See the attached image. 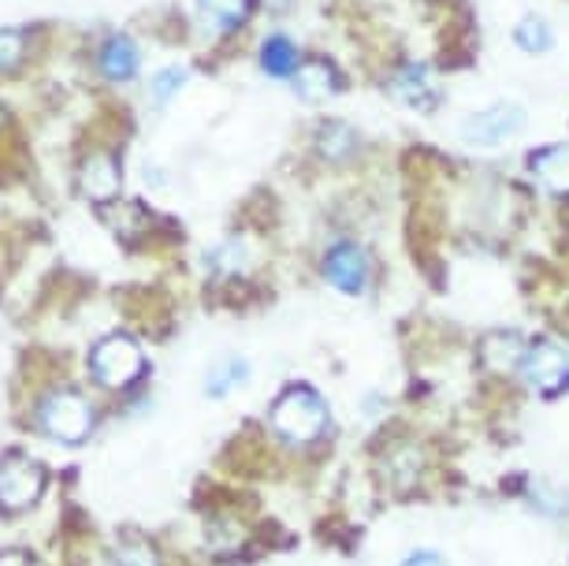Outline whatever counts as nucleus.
<instances>
[{
  "label": "nucleus",
  "instance_id": "nucleus-1",
  "mask_svg": "<svg viewBox=\"0 0 569 566\" xmlns=\"http://www.w3.org/2000/svg\"><path fill=\"white\" fill-rule=\"evenodd\" d=\"M272 425L287 444H309L328 429V407L313 388L298 384L276 399Z\"/></svg>",
  "mask_w": 569,
  "mask_h": 566
},
{
  "label": "nucleus",
  "instance_id": "nucleus-2",
  "mask_svg": "<svg viewBox=\"0 0 569 566\" xmlns=\"http://www.w3.org/2000/svg\"><path fill=\"white\" fill-rule=\"evenodd\" d=\"M525 127V109L513 101H499L491 105V109H480L466 116V120L458 123V135L466 138L469 146H480V149H491V146H502L510 142L513 135H518Z\"/></svg>",
  "mask_w": 569,
  "mask_h": 566
},
{
  "label": "nucleus",
  "instance_id": "nucleus-3",
  "mask_svg": "<svg viewBox=\"0 0 569 566\" xmlns=\"http://www.w3.org/2000/svg\"><path fill=\"white\" fill-rule=\"evenodd\" d=\"M142 366H146V358L131 336H109L90 355L93 377H98V384H104V388H123V384L138 380L142 377Z\"/></svg>",
  "mask_w": 569,
  "mask_h": 566
},
{
  "label": "nucleus",
  "instance_id": "nucleus-4",
  "mask_svg": "<svg viewBox=\"0 0 569 566\" xmlns=\"http://www.w3.org/2000/svg\"><path fill=\"white\" fill-rule=\"evenodd\" d=\"M41 429H46L52 440L60 444H79L90 436L93 429V410L82 395L74 391H60L41 407Z\"/></svg>",
  "mask_w": 569,
  "mask_h": 566
},
{
  "label": "nucleus",
  "instance_id": "nucleus-5",
  "mask_svg": "<svg viewBox=\"0 0 569 566\" xmlns=\"http://www.w3.org/2000/svg\"><path fill=\"white\" fill-rule=\"evenodd\" d=\"M41 488H46V474H41V466L30 463V458L19 455L0 466V507L27 510L30 504H38Z\"/></svg>",
  "mask_w": 569,
  "mask_h": 566
},
{
  "label": "nucleus",
  "instance_id": "nucleus-6",
  "mask_svg": "<svg viewBox=\"0 0 569 566\" xmlns=\"http://www.w3.org/2000/svg\"><path fill=\"white\" fill-rule=\"evenodd\" d=\"M521 373L536 391L551 395L569 380V350L558 344H536L521 355Z\"/></svg>",
  "mask_w": 569,
  "mask_h": 566
},
{
  "label": "nucleus",
  "instance_id": "nucleus-7",
  "mask_svg": "<svg viewBox=\"0 0 569 566\" xmlns=\"http://www.w3.org/2000/svg\"><path fill=\"white\" fill-rule=\"evenodd\" d=\"M325 276L336 291L358 295L365 287V276H369V261H365V254L353 247V242H339V247H331V254H328Z\"/></svg>",
  "mask_w": 569,
  "mask_h": 566
},
{
  "label": "nucleus",
  "instance_id": "nucleus-8",
  "mask_svg": "<svg viewBox=\"0 0 569 566\" xmlns=\"http://www.w3.org/2000/svg\"><path fill=\"white\" fill-rule=\"evenodd\" d=\"M79 183H82V195L86 198H93V201H109L120 195V168L112 165V157H90L82 165V176H79Z\"/></svg>",
  "mask_w": 569,
  "mask_h": 566
},
{
  "label": "nucleus",
  "instance_id": "nucleus-9",
  "mask_svg": "<svg viewBox=\"0 0 569 566\" xmlns=\"http://www.w3.org/2000/svg\"><path fill=\"white\" fill-rule=\"evenodd\" d=\"M391 90H395V98H399L402 105H410V109H417V112H428L436 105L432 79H428V71L417 68V63H413V68H402L399 75H395Z\"/></svg>",
  "mask_w": 569,
  "mask_h": 566
},
{
  "label": "nucleus",
  "instance_id": "nucleus-10",
  "mask_svg": "<svg viewBox=\"0 0 569 566\" xmlns=\"http://www.w3.org/2000/svg\"><path fill=\"white\" fill-rule=\"evenodd\" d=\"M201 12V27L209 34H231L246 23V12H250V0H198Z\"/></svg>",
  "mask_w": 569,
  "mask_h": 566
},
{
  "label": "nucleus",
  "instance_id": "nucleus-11",
  "mask_svg": "<svg viewBox=\"0 0 569 566\" xmlns=\"http://www.w3.org/2000/svg\"><path fill=\"white\" fill-rule=\"evenodd\" d=\"M532 172L551 195H569V146H551L540 149L532 157Z\"/></svg>",
  "mask_w": 569,
  "mask_h": 566
},
{
  "label": "nucleus",
  "instance_id": "nucleus-12",
  "mask_svg": "<svg viewBox=\"0 0 569 566\" xmlns=\"http://www.w3.org/2000/svg\"><path fill=\"white\" fill-rule=\"evenodd\" d=\"M295 90L302 101H328L336 93V75H331L328 63H306V68L295 71Z\"/></svg>",
  "mask_w": 569,
  "mask_h": 566
},
{
  "label": "nucleus",
  "instance_id": "nucleus-13",
  "mask_svg": "<svg viewBox=\"0 0 569 566\" xmlns=\"http://www.w3.org/2000/svg\"><path fill=\"white\" fill-rule=\"evenodd\" d=\"M101 68L109 79L116 82H123V79H131V75L138 71V46L131 38H112V41H104V49H101Z\"/></svg>",
  "mask_w": 569,
  "mask_h": 566
},
{
  "label": "nucleus",
  "instance_id": "nucleus-14",
  "mask_svg": "<svg viewBox=\"0 0 569 566\" xmlns=\"http://www.w3.org/2000/svg\"><path fill=\"white\" fill-rule=\"evenodd\" d=\"M261 63L272 79H295L298 71V49L291 46V38H268L261 49Z\"/></svg>",
  "mask_w": 569,
  "mask_h": 566
},
{
  "label": "nucleus",
  "instance_id": "nucleus-15",
  "mask_svg": "<svg viewBox=\"0 0 569 566\" xmlns=\"http://www.w3.org/2000/svg\"><path fill=\"white\" fill-rule=\"evenodd\" d=\"M246 377H250V366H246V358L231 355L223 358L220 366H212L209 380H206V391L212 395V399H220V395H231L239 384H246Z\"/></svg>",
  "mask_w": 569,
  "mask_h": 566
},
{
  "label": "nucleus",
  "instance_id": "nucleus-16",
  "mask_svg": "<svg viewBox=\"0 0 569 566\" xmlns=\"http://www.w3.org/2000/svg\"><path fill=\"white\" fill-rule=\"evenodd\" d=\"M525 347H521V336L518 332H499V336H488L485 344V358L491 369H513L521 361Z\"/></svg>",
  "mask_w": 569,
  "mask_h": 566
},
{
  "label": "nucleus",
  "instance_id": "nucleus-17",
  "mask_svg": "<svg viewBox=\"0 0 569 566\" xmlns=\"http://www.w3.org/2000/svg\"><path fill=\"white\" fill-rule=\"evenodd\" d=\"M513 41L525 49V52H547L551 49V27L543 23L540 16H525L518 27H513Z\"/></svg>",
  "mask_w": 569,
  "mask_h": 566
},
{
  "label": "nucleus",
  "instance_id": "nucleus-18",
  "mask_svg": "<svg viewBox=\"0 0 569 566\" xmlns=\"http://www.w3.org/2000/svg\"><path fill=\"white\" fill-rule=\"evenodd\" d=\"M209 261L217 265L220 272H239V269L250 265V247H246L242 239H228L223 247H217L209 254Z\"/></svg>",
  "mask_w": 569,
  "mask_h": 566
},
{
  "label": "nucleus",
  "instance_id": "nucleus-19",
  "mask_svg": "<svg viewBox=\"0 0 569 566\" xmlns=\"http://www.w3.org/2000/svg\"><path fill=\"white\" fill-rule=\"evenodd\" d=\"M187 79H190L187 68H164V71H157L153 75V101L157 105H168L182 87H187Z\"/></svg>",
  "mask_w": 569,
  "mask_h": 566
},
{
  "label": "nucleus",
  "instance_id": "nucleus-20",
  "mask_svg": "<svg viewBox=\"0 0 569 566\" xmlns=\"http://www.w3.org/2000/svg\"><path fill=\"white\" fill-rule=\"evenodd\" d=\"M109 566H160L157 555L146 548V544H123V548L112 552Z\"/></svg>",
  "mask_w": 569,
  "mask_h": 566
},
{
  "label": "nucleus",
  "instance_id": "nucleus-21",
  "mask_svg": "<svg viewBox=\"0 0 569 566\" xmlns=\"http://www.w3.org/2000/svg\"><path fill=\"white\" fill-rule=\"evenodd\" d=\"M19 60H23V34L0 30V71H12Z\"/></svg>",
  "mask_w": 569,
  "mask_h": 566
},
{
  "label": "nucleus",
  "instance_id": "nucleus-22",
  "mask_svg": "<svg viewBox=\"0 0 569 566\" xmlns=\"http://www.w3.org/2000/svg\"><path fill=\"white\" fill-rule=\"evenodd\" d=\"M399 566H439V555H436V552H428V548H421V552H413L410 559H402Z\"/></svg>",
  "mask_w": 569,
  "mask_h": 566
},
{
  "label": "nucleus",
  "instance_id": "nucleus-23",
  "mask_svg": "<svg viewBox=\"0 0 569 566\" xmlns=\"http://www.w3.org/2000/svg\"><path fill=\"white\" fill-rule=\"evenodd\" d=\"M0 566H34V563H30L27 555H16L12 552V555H0Z\"/></svg>",
  "mask_w": 569,
  "mask_h": 566
}]
</instances>
